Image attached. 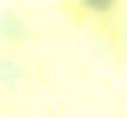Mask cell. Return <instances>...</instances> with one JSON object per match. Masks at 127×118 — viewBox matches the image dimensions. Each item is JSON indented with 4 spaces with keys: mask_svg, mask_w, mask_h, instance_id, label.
<instances>
[{
    "mask_svg": "<svg viewBox=\"0 0 127 118\" xmlns=\"http://www.w3.org/2000/svg\"><path fill=\"white\" fill-rule=\"evenodd\" d=\"M82 2L93 11H107V9H111L114 0H82Z\"/></svg>",
    "mask_w": 127,
    "mask_h": 118,
    "instance_id": "1",
    "label": "cell"
}]
</instances>
